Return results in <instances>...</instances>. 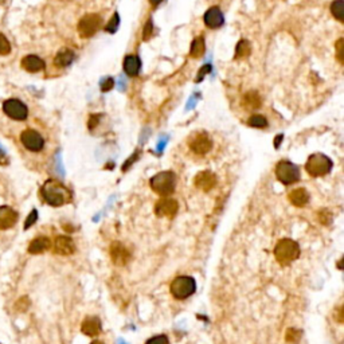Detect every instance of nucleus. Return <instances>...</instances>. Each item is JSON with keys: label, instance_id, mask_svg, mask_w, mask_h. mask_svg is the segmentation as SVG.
Wrapping results in <instances>:
<instances>
[{"label": "nucleus", "instance_id": "9b49d317", "mask_svg": "<svg viewBox=\"0 0 344 344\" xmlns=\"http://www.w3.org/2000/svg\"><path fill=\"white\" fill-rule=\"evenodd\" d=\"M21 141L31 152L42 151L43 147H45V140H43V137L37 130L34 129H26L25 132H22Z\"/></svg>", "mask_w": 344, "mask_h": 344}, {"label": "nucleus", "instance_id": "0eeeda50", "mask_svg": "<svg viewBox=\"0 0 344 344\" xmlns=\"http://www.w3.org/2000/svg\"><path fill=\"white\" fill-rule=\"evenodd\" d=\"M102 25V19L97 14H89L85 15L78 23V34L81 38H90L100 30Z\"/></svg>", "mask_w": 344, "mask_h": 344}, {"label": "nucleus", "instance_id": "1a4fd4ad", "mask_svg": "<svg viewBox=\"0 0 344 344\" xmlns=\"http://www.w3.org/2000/svg\"><path fill=\"white\" fill-rule=\"evenodd\" d=\"M189 147L190 149L197 153V155H206L211 151L213 148V141L209 137V134L205 132H198V133L193 134L189 140Z\"/></svg>", "mask_w": 344, "mask_h": 344}, {"label": "nucleus", "instance_id": "bb28decb", "mask_svg": "<svg viewBox=\"0 0 344 344\" xmlns=\"http://www.w3.org/2000/svg\"><path fill=\"white\" fill-rule=\"evenodd\" d=\"M248 124L250 126H253V128L261 129V128H266L268 126V120L264 116H261V114H254V116L249 118Z\"/></svg>", "mask_w": 344, "mask_h": 344}, {"label": "nucleus", "instance_id": "c9c22d12", "mask_svg": "<svg viewBox=\"0 0 344 344\" xmlns=\"http://www.w3.org/2000/svg\"><path fill=\"white\" fill-rule=\"evenodd\" d=\"M211 72V65H205V66L202 67L201 70H199V73H198V77H197V82H201L203 78H205V76L207 74V73Z\"/></svg>", "mask_w": 344, "mask_h": 344}, {"label": "nucleus", "instance_id": "79ce46f5", "mask_svg": "<svg viewBox=\"0 0 344 344\" xmlns=\"http://www.w3.org/2000/svg\"><path fill=\"white\" fill-rule=\"evenodd\" d=\"M90 344H104V343H101V341H93V343H90Z\"/></svg>", "mask_w": 344, "mask_h": 344}, {"label": "nucleus", "instance_id": "58836bf2", "mask_svg": "<svg viewBox=\"0 0 344 344\" xmlns=\"http://www.w3.org/2000/svg\"><path fill=\"white\" fill-rule=\"evenodd\" d=\"M98 117H100V114L98 116L97 114H92L90 116V118H89V129H93L96 126V124L98 122Z\"/></svg>", "mask_w": 344, "mask_h": 344}, {"label": "nucleus", "instance_id": "20e7f679", "mask_svg": "<svg viewBox=\"0 0 344 344\" xmlns=\"http://www.w3.org/2000/svg\"><path fill=\"white\" fill-rule=\"evenodd\" d=\"M332 160L323 153H313L308 157L305 163V169L312 178H320L327 175L332 169Z\"/></svg>", "mask_w": 344, "mask_h": 344}, {"label": "nucleus", "instance_id": "9d476101", "mask_svg": "<svg viewBox=\"0 0 344 344\" xmlns=\"http://www.w3.org/2000/svg\"><path fill=\"white\" fill-rule=\"evenodd\" d=\"M178 210H179V203L168 197H163L155 205V214L159 218H174Z\"/></svg>", "mask_w": 344, "mask_h": 344}, {"label": "nucleus", "instance_id": "4be33fe9", "mask_svg": "<svg viewBox=\"0 0 344 344\" xmlns=\"http://www.w3.org/2000/svg\"><path fill=\"white\" fill-rule=\"evenodd\" d=\"M74 57H76L74 51L70 50V49H62V50L58 51V54L55 55L54 63L58 67H66L72 65Z\"/></svg>", "mask_w": 344, "mask_h": 344}, {"label": "nucleus", "instance_id": "aec40b11", "mask_svg": "<svg viewBox=\"0 0 344 344\" xmlns=\"http://www.w3.org/2000/svg\"><path fill=\"white\" fill-rule=\"evenodd\" d=\"M290 203L296 207H304L309 202V194L305 189H296L289 194Z\"/></svg>", "mask_w": 344, "mask_h": 344}, {"label": "nucleus", "instance_id": "f257e3e1", "mask_svg": "<svg viewBox=\"0 0 344 344\" xmlns=\"http://www.w3.org/2000/svg\"><path fill=\"white\" fill-rule=\"evenodd\" d=\"M41 195H42L43 201L47 205L53 206V207H61L67 203H70L73 199V194L66 186H63L59 181L55 179H49V181L42 186L41 189Z\"/></svg>", "mask_w": 344, "mask_h": 344}, {"label": "nucleus", "instance_id": "72a5a7b5", "mask_svg": "<svg viewBox=\"0 0 344 344\" xmlns=\"http://www.w3.org/2000/svg\"><path fill=\"white\" fill-rule=\"evenodd\" d=\"M152 31H153V25H152V21L149 19V21L147 22L145 27H144V30H143V39L144 41H148V39L151 38Z\"/></svg>", "mask_w": 344, "mask_h": 344}, {"label": "nucleus", "instance_id": "393cba45", "mask_svg": "<svg viewBox=\"0 0 344 344\" xmlns=\"http://www.w3.org/2000/svg\"><path fill=\"white\" fill-rule=\"evenodd\" d=\"M244 106L249 109H258L261 106L260 94L257 92H249L244 97Z\"/></svg>", "mask_w": 344, "mask_h": 344}, {"label": "nucleus", "instance_id": "a19ab883", "mask_svg": "<svg viewBox=\"0 0 344 344\" xmlns=\"http://www.w3.org/2000/svg\"><path fill=\"white\" fill-rule=\"evenodd\" d=\"M161 2H163V0H149V3H151L152 6H159Z\"/></svg>", "mask_w": 344, "mask_h": 344}, {"label": "nucleus", "instance_id": "6e6552de", "mask_svg": "<svg viewBox=\"0 0 344 344\" xmlns=\"http://www.w3.org/2000/svg\"><path fill=\"white\" fill-rule=\"evenodd\" d=\"M3 110L5 113L13 120L17 121H23L29 116V109L27 106L22 102V101L17 100V98H10V100L5 101L3 104Z\"/></svg>", "mask_w": 344, "mask_h": 344}, {"label": "nucleus", "instance_id": "c756f323", "mask_svg": "<svg viewBox=\"0 0 344 344\" xmlns=\"http://www.w3.org/2000/svg\"><path fill=\"white\" fill-rule=\"evenodd\" d=\"M11 51V45H10L9 39L6 38V35L0 33V55H7Z\"/></svg>", "mask_w": 344, "mask_h": 344}, {"label": "nucleus", "instance_id": "4468645a", "mask_svg": "<svg viewBox=\"0 0 344 344\" xmlns=\"http://www.w3.org/2000/svg\"><path fill=\"white\" fill-rule=\"evenodd\" d=\"M194 183H195L197 189L207 193V191L214 189L215 185H217V177L211 171H202L195 177Z\"/></svg>", "mask_w": 344, "mask_h": 344}, {"label": "nucleus", "instance_id": "2eb2a0df", "mask_svg": "<svg viewBox=\"0 0 344 344\" xmlns=\"http://www.w3.org/2000/svg\"><path fill=\"white\" fill-rule=\"evenodd\" d=\"M205 25L210 29H219L225 22L223 14L219 7H211L206 11L205 17H203Z\"/></svg>", "mask_w": 344, "mask_h": 344}, {"label": "nucleus", "instance_id": "6ab92c4d", "mask_svg": "<svg viewBox=\"0 0 344 344\" xmlns=\"http://www.w3.org/2000/svg\"><path fill=\"white\" fill-rule=\"evenodd\" d=\"M141 67V61L139 59L137 55H128L124 59V70L128 76L134 77L137 76Z\"/></svg>", "mask_w": 344, "mask_h": 344}, {"label": "nucleus", "instance_id": "39448f33", "mask_svg": "<svg viewBox=\"0 0 344 344\" xmlns=\"http://www.w3.org/2000/svg\"><path fill=\"white\" fill-rule=\"evenodd\" d=\"M197 290V284L193 277L189 276H179L171 282L169 292L177 300H185L193 296Z\"/></svg>", "mask_w": 344, "mask_h": 344}, {"label": "nucleus", "instance_id": "dca6fc26", "mask_svg": "<svg viewBox=\"0 0 344 344\" xmlns=\"http://www.w3.org/2000/svg\"><path fill=\"white\" fill-rule=\"evenodd\" d=\"M18 221V213L9 206L0 207V230H7Z\"/></svg>", "mask_w": 344, "mask_h": 344}, {"label": "nucleus", "instance_id": "c85d7f7f", "mask_svg": "<svg viewBox=\"0 0 344 344\" xmlns=\"http://www.w3.org/2000/svg\"><path fill=\"white\" fill-rule=\"evenodd\" d=\"M118 25H120V17H118V14L116 13L113 17L110 18V21L108 22V25H106V27H105V31L106 33L114 34L116 31H117Z\"/></svg>", "mask_w": 344, "mask_h": 344}, {"label": "nucleus", "instance_id": "412c9836", "mask_svg": "<svg viewBox=\"0 0 344 344\" xmlns=\"http://www.w3.org/2000/svg\"><path fill=\"white\" fill-rule=\"evenodd\" d=\"M50 245V239L47 237H38V238L31 241V244L29 246V253H31V254H41V253L49 250Z\"/></svg>", "mask_w": 344, "mask_h": 344}, {"label": "nucleus", "instance_id": "a211bd4d", "mask_svg": "<svg viewBox=\"0 0 344 344\" xmlns=\"http://www.w3.org/2000/svg\"><path fill=\"white\" fill-rule=\"evenodd\" d=\"M22 67L29 73L42 72L45 69V61L39 58L38 55H26L25 58L22 59Z\"/></svg>", "mask_w": 344, "mask_h": 344}, {"label": "nucleus", "instance_id": "4c0bfd02", "mask_svg": "<svg viewBox=\"0 0 344 344\" xmlns=\"http://www.w3.org/2000/svg\"><path fill=\"white\" fill-rule=\"evenodd\" d=\"M319 215H320V218H319L320 222L324 223V225H327V223L331 221V214H329L327 210H321Z\"/></svg>", "mask_w": 344, "mask_h": 344}, {"label": "nucleus", "instance_id": "473e14b6", "mask_svg": "<svg viewBox=\"0 0 344 344\" xmlns=\"http://www.w3.org/2000/svg\"><path fill=\"white\" fill-rule=\"evenodd\" d=\"M145 344H168V337L165 335H157L147 340Z\"/></svg>", "mask_w": 344, "mask_h": 344}, {"label": "nucleus", "instance_id": "cd10ccee", "mask_svg": "<svg viewBox=\"0 0 344 344\" xmlns=\"http://www.w3.org/2000/svg\"><path fill=\"white\" fill-rule=\"evenodd\" d=\"M285 339L288 344H297L300 341V339H301V331H298L296 328H289L286 331Z\"/></svg>", "mask_w": 344, "mask_h": 344}, {"label": "nucleus", "instance_id": "423d86ee", "mask_svg": "<svg viewBox=\"0 0 344 344\" xmlns=\"http://www.w3.org/2000/svg\"><path fill=\"white\" fill-rule=\"evenodd\" d=\"M276 177L282 185L290 186L300 179V169L296 164L290 163L288 160H281L276 165Z\"/></svg>", "mask_w": 344, "mask_h": 344}, {"label": "nucleus", "instance_id": "ddd939ff", "mask_svg": "<svg viewBox=\"0 0 344 344\" xmlns=\"http://www.w3.org/2000/svg\"><path fill=\"white\" fill-rule=\"evenodd\" d=\"M54 252L61 256H72L76 252L74 241L66 235H59L54 241Z\"/></svg>", "mask_w": 344, "mask_h": 344}, {"label": "nucleus", "instance_id": "b1692460", "mask_svg": "<svg viewBox=\"0 0 344 344\" xmlns=\"http://www.w3.org/2000/svg\"><path fill=\"white\" fill-rule=\"evenodd\" d=\"M252 53V46H250V42L246 41V39H242L237 43L235 46V59H242L249 57Z\"/></svg>", "mask_w": 344, "mask_h": 344}, {"label": "nucleus", "instance_id": "f03ea898", "mask_svg": "<svg viewBox=\"0 0 344 344\" xmlns=\"http://www.w3.org/2000/svg\"><path fill=\"white\" fill-rule=\"evenodd\" d=\"M149 187L153 193L160 197H169L177 187V177L171 171H163L156 174L149 181Z\"/></svg>", "mask_w": 344, "mask_h": 344}, {"label": "nucleus", "instance_id": "f8f14e48", "mask_svg": "<svg viewBox=\"0 0 344 344\" xmlns=\"http://www.w3.org/2000/svg\"><path fill=\"white\" fill-rule=\"evenodd\" d=\"M109 254L110 260L113 261V264L117 265V266H124V265L128 264L130 260L129 250H128L121 242H117V241H114V242H112V245H110Z\"/></svg>", "mask_w": 344, "mask_h": 344}, {"label": "nucleus", "instance_id": "7ed1b4c3", "mask_svg": "<svg viewBox=\"0 0 344 344\" xmlns=\"http://www.w3.org/2000/svg\"><path fill=\"white\" fill-rule=\"evenodd\" d=\"M300 256V246L296 241L290 238H284L278 241L274 248V257L277 262L282 265H289Z\"/></svg>", "mask_w": 344, "mask_h": 344}, {"label": "nucleus", "instance_id": "f3484780", "mask_svg": "<svg viewBox=\"0 0 344 344\" xmlns=\"http://www.w3.org/2000/svg\"><path fill=\"white\" fill-rule=\"evenodd\" d=\"M82 333L90 337H96L101 333V321L96 316H88L81 325Z\"/></svg>", "mask_w": 344, "mask_h": 344}, {"label": "nucleus", "instance_id": "7c9ffc66", "mask_svg": "<svg viewBox=\"0 0 344 344\" xmlns=\"http://www.w3.org/2000/svg\"><path fill=\"white\" fill-rule=\"evenodd\" d=\"M30 305V300L27 297H22L19 298L17 301V304H15V309L19 312H25L27 311V308H29Z\"/></svg>", "mask_w": 344, "mask_h": 344}, {"label": "nucleus", "instance_id": "ea45409f", "mask_svg": "<svg viewBox=\"0 0 344 344\" xmlns=\"http://www.w3.org/2000/svg\"><path fill=\"white\" fill-rule=\"evenodd\" d=\"M0 164H9V159H7V155H6V152L3 151V148L0 147Z\"/></svg>", "mask_w": 344, "mask_h": 344}, {"label": "nucleus", "instance_id": "a878e982", "mask_svg": "<svg viewBox=\"0 0 344 344\" xmlns=\"http://www.w3.org/2000/svg\"><path fill=\"white\" fill-rule=\"evenodd\" d=\"M331 14L339 22H344V3L343 0H333L331 5Z\"/></svg>", "mask_w": 344, "mask_h": 344}, {"label": "nucleus", "instance_id": "2f4dec72", "mask_svg": "<svg viewBox=\"0 0 344 344\" xmlns=\"http://www.w3.org/2000/svg\"><path fill=\"white\" fill-rule=\"evenodd\" d=\"M38 221V213H37V210H33L31 213H30V215L27 217V219H26L25 222V229H29V227H31L34 225V223Z\"/></svg>", "mask_w": 344, "mask_h": 344}, {"label": "nucleus", "instance_id": "5701e85b", "mask_svg": "<svg viewBox=\"0 0 344 344\" xmlns=\"http://www.w3.org/2000/svg\"><path fill=\"white\" fill-rule=\"evenodd\" d=\"M206 51V42L203 37H197L191 43V49H190V55L193 58H201Z\"/></svg>", "mask_w": 344, "mask_h": 344}, {"label": "nucleus", "instance_id": "f704fd0d", "mask_svg": "<svg viewBox=\"0 0 344 344\" xmlns=\"http://www.w3.org/2000/svg\"><path fill=\"white\" fill-rule=\"evenodd\" d=\"M114 86L113 78H105V80L101 82V90L102 92H109L110 89Z\"/></svg>", "mask_w": 344, "mask_h": 344}, {"label": "nucleus", "instance_id": "e433bc0d", "mask_svg": "<svg viewBox=\"0 0 344 344\" xmlns=\"http://www.w3.org/2000/svg\"><path fill=\"white\" fill-rule=\"evenodd\" d=\"M344 45H343V39H339L337 43H336V51H337V58L341 63H343V54H344Z\"/></svg>", "mask_w": 344, "mask_h": 344}]
</instances>
